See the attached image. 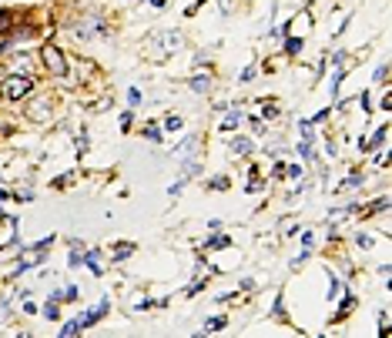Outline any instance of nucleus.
<instances>
[{"label":"nucleus","mask_w":392,"mask_h":338,"mask_svg":"<svg viewBox=\"0 0 392 338\" xmlns=\"http://www.w3.org/2000/svg\"><path fill=\"white\" fill-rule=\"evenodd\" d=\"M14 27V14L10 10H0V34H7Z\"/></svg>","instance_id":"14"},{"label":"nucleus","mask_w":392,"mask_h":338,"mask_svg":"<svg viewBox=\"0 0 392 338\" xmlns=\"http://www.w3.org/2000/svg\"><path fill=\"white\" fill-rule=\"evenodd\" d=\"M80 332V322H67V325H64V328H61V335L67 338V335H78Z\"/></svg>","instance_id":"21"},{"label":"nucleus","mask_w":392,"mask_h":338,"mask_svg":"<svg viewBox=\"0 0 392 338\" xmlns=\"http://www.w3.org/2000/svg\"><path fill=\"white\" fill-rule=\"evenodd\" d=\"M144 137H148V141H161V124H155V121H151V124H148V128H144Z\"/></svg>","instance_id":"15"},{"label":"nucleus","mask_w":392,"mask_h":338,"mask_svg":"<svg viewBox=\"0 0 392 338\" xmlns=\"http://www.w3.org/2000/svg\"><path fill=\"white\" fill-rule=\"evenodd\" d=\"M131 128H134V114H131V111H124V114H121V131L128 134Z\"/></svg>","instance_id":"20"},{"label":"nucleus","mask_w":392,"mask_h":338,"mask_svg":"<svg viewBox=\"0 0 392 338\" xmlns=\"http://www.w3.org/2000/svg\"><path fill=\"white\" fill-rule=\"evenodd\" d=\"M44 318H47V322H57V318H61V312H57V302H54V298H51V305H44Z\"/></svg>","instance_id":"16"},{"label":"nucleus","mask_w":392,"mask_h":338,"mask_svg":"<svg viewBox=\"0 0 392 338\" xmlns=\"http://www.w3.org/2000/svg\"><path fill=\"white\" fill-rule=\"evenodd\" d=\"M17 241V218L0 214V248H10Z\"/></svg>","instance_id":"5"},{"label":"nucleus","mask_w":392,"mask_h":338,"mask_svg":"<svg viewBox=\"0 0 392 338\" xmlns=\"http://www.w3.org/2000/svg\"><path fill=\"white\" fill-rule=\"evenodd\" d=\"M131 251H134V245H124V241H121V245L114 248V255H118V261H124V258L131 255Z\"/></svg>","instance_id":"18"},{"label":"nucleus","mask_w":392,"mask_h":338,"mask_svg":"<svg viewBox=\"0 0 392 338\" xmlns=\"http://www.w3.org/2000/svg\"><path fill=\"white\" fill-rule=\"evenodd\" d=\"M128 104H131V107L141 104V91H138V87H131V91H128Z\"/></svg>","instance_id":"22"},{"label":"nucleus","mask_w":392,"mask_h":338,"mask_svg":"<svg viewBox=\"0 0 392 338\" xmlns=\"http://www.w3.org/2000/svg\"><path fill=\"white\" fill-rule=\"evenodd\" d=\"M228 184H232L228 174H218V178H211V181H208V188H211V191H228Z\"/></svg>","instance_id":"12"},{"label":"nucleus","mask_w":392,"mask_h":338,"mask_svg":"<svg viewBox=\"0 0 392 338\" xmlns=\"http://www.w3.org/2000/svg\"><path fill=\"white\" fill-rule=\"evenodd\" d=\"M157 44H161V51L168 54H178L184 47V34L182 30H164V34H157Z\"/></svg>","instance_id":"4"},{"label":"nucleus","mask_w":392,"mask_h":338,"mask_svg":"<svg viewBox=\"0 0 392 338\" xmlns=\"http://www.w3.org/2000/svg\"><path fill=\"white\" fill-rule=\"evenodd\" d=\"M375 80H379V84H386V80H389V67H379V74H375Z\"/></svg>","instance_id":"27"},{"label":"nucleus","mask_w":392,"mask_h":338,"mask_svg":"<svg viewBox=\"0 0 392 338\" xmlns=\"http://www.w3.org/2000/svg\"><path fill=\"white\" fill-rule=\"evenodd\" d=\"M124 3H131V7H134V3H138V0H124Z\"/></svg>","instance_id":"30"},{"label":"nucleus","mask_w":392,"mask_h":338,"mask_svg":"<svg viewBox=\"0 0 392 338\" xmlns=\"http://www.w3.org/2000/svg\"><path fill=\"white\" fill-rule=\"evenodd\" d=\"M34 91V78H21V74H14V78H3L0 80V94L7 98V101H21V98H27Z\"/></svg>","instance_id":"2"},{"label":"nucleus","mask_w":392,"mask_h":338,"mask_svg":"<svg viewBox=\"0 0 392 338\" xmlns=\"http://www.w3.org/2000/svg\"><path fill=\"white\" fill-rule=\"evenodd\" d=\"M359 245H362V248H372V245H375V238H372V234H359Z\"/></svg>","instance_id":"26"},{"label":"nucleus","mask_w":392,"mask_h":338,"mask_svg":"<svg viewBox=\"0 0 392 338\" xmlns=\"http://www.w3.org/2000/svg\"><path fill=\"white\" fill-rule=\"evenodd\" d=\"M228 151H232V157H248L252 151H255V144H252L248 137L235 134V137H232V144H228Z\"/></svg>","instance_id":"7"},{"label":"nucleus","mask_w":392,"mask_h":338,"mask_svg":"<svg viewBox=\"0 0 392 338\" xmlns=\"http://www.w3.org/2000/svg\"><path fill=\"white\" fill-rule=\"evenodd\" d=\"M379 325H382V335H389V312H382V322H379Z\"/></svg>","instance_id":"28"},{"label":"nucleus","mask_w":392,"mask_h":338,"mask_svg":"<svg viewBox=\"0 0 392 338\" xmlns=\"http://www.w3.org/2000/svg\"><path fill=\"white\" fill-rule=\"evenodd\" d=\"M282 51L288 54V57H295V54L302 51V37H285V47Z\"/></svg>","instance_id":"11"},{"label":"nucleus","mask_w":392,"mask_h":338,"mask_svg":"<svg viewBox=\"0 0 392 338\" xmlns=\"http://www.w3.org/2000/svg\"><path fill=\"white\" fill-rule=\"evenodd\" d=\"M238 124H241V114H238V111H228V117L221 121V131H225V134H235Z\"/></svg>","instance_id":"10"},{"label":"nucleus","mask_w":392,"mask_h":338,"mask_svg":"<svg viewBox=\"0 0 392 338\" xmlns=\"http://www.w3.org/2000/svg\"><path fill=\"white\" fill-rule=\"evenodd\" d=\"M41 64L47 67V74H54V78H67V57L61 54L57 44H44L41 47Z\"/></svg>","instance_id":"1"},{"label":"nucleus","mask_w":392,"mask_h":338,"mask_svg":"<svg viewBox=\"0 0 392 338\" xmlns=\"http://www.w3.org/2000/svg\"><path fill=\"white\" fill-rule=\"evenodd\" d=\"M161 128H164V131H182V128H184V121H182V117H178V114H168Z\"/></svg>","instance_id":"13"},{"label":"nucleus","mask_w":392,"mask_h":338,"mask_svg":"<svg viewBox=\"0 0 392 338\" xmlns=\"http://www.w3.org/2000/svg\"><path fill=\"white\" fill-rule=\"evenodd\" d=\"M148 3H151L155 10H161V7H164V0H148Z\"/></svg>","instance_id":"29"},{"label":"nucleus","mask_w":392,"mask_h":338,"mask_svg":"<svg viewBox=\"0 0 392 338\" xmlns=\"http://www.w3.org/2000/svg\"><path fill=\"white\" fill-rule=\"evenodd\" d=\"M198 144H202V137H195V134H191V137H188V141H184V144H178V148H175V151H171V155L178 157V161H188V157H195V155H191V151H195V148H198Z\"/></svg>","instance_id":"8"},{"label":"nucleus","mask_w":392,"mask_h":338,"mask_svg":"<svg viewBox=\"0 0 392 338\" xmlns=\"http://www.w3.org/2000/svg\"><path fill=\"white\" fill-rule=\"evenodd\" d=\"M51 98L47 94H37V98H30L24 107V114H27V121H34V124H47V117H51Z\"/></svg>","instance_id":"3"},{"label":"nucleus","mask_w":392,"mask_h":338,"mask_svg":"<svg viewBox=\"0 0 392 338\" xmlns=\"http://www.w3.org/2000/svg\"><path fill=\"white\" fill-rule=\"evenodd\" d=\"M61 298H64V302H78V298H80L78 285H67V291H61Z\"/></svg>","instance_id":"19"},{"label":"nucleus","mask_w":392,"mask_h":338,"mask_svg":"<svg viewBox=\"0 0 392 338\" xmlns=\"http://www.w3.org/2000/svg\"><path fill=\"white\" fill-rule=\"evenodd\" d=\"M225 325H228V318H211V322H205V332H218Z\"/></svg>","instance_id":"17"},{"label":"nucleus","mask_w":392,"mask_h":338,"mask_svg":"<svg viewBox=\"0 0 392 338\" xmlns=\"http://www.w3.org/2000/svg\"><path fill=\"white\" fill-rule=\"evenodd\" d=\"M255 74H259V67L252 64V67H245V74H241V78H238V80H241V84H248V80L255 78Z\"/></svg>","instance_id":"23"},{"label":"nucleus","mask_w":392,"mask_h":338,"mask_svg":"<svg viewBox=\"0 0 392 338\" xmlns=\"http://www.w3.org/2000/svg\"><path fill=\"white\" fill-rule=\"evenodd\" d=\"M205 248H208V251H221V248H232V238H228V234L208 238V241H205Z\"/></svg>","instance_id":"9"},{"label":"nucleus","mask_w":392,"mask_h":338,"mask_svg":"<svg viewBox=\"0 0 392 338\" xmlns=\"http://www.w3.org/2000/svg\"><path fill=\"white\" fill-rule=\"evenodd\" d=\"M188 84H191V87L198 91V94H208V91H211V74L205 71V67H198V71H195V74L188 78Z\"/></svg>","instance_id":"6"},{"label":"nucleus","mask_w":392,"mask_h":338,"mask_svg":"<svg viewBox=\"0 0 392 338\" xmlns=\"http://www.w3.org/2000/svg\"><path fill=\"white\" fill-rule=\"evenodd\" d=\"M218 7H221V14H225V17H228V14H232V10H235V0H221V3H218Z\"/></svg>","instance_id":"24"},{"label":"nucleus","mask_w":392,"mask_h":338,"mask_svg":"<svg viewBox=\"0 0 392 338\" xmlns=\"http://www.w3.org/2000/svg\"><path fill=\"white\" fill-rule=\"evenodd\" d=\"M67 264H71V268H80V264H84V255H78V251H71V261H67Z\"/></svg>","instance_id":"25"}]
</instances>
